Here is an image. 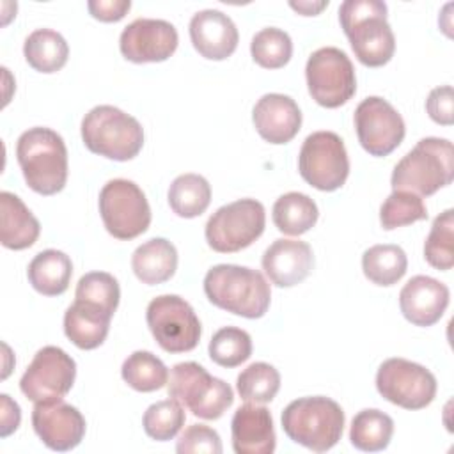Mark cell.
Listing matches in <instances>:
<instances>
[{
  "instance_id": "6da1fadb",
  "label": "cell",
  "mask_w": 454,
  "mask_h": 454,
  "mask_svg": "<svg viewBox=\"0 0 454 454\" xmlns=\"http://www.w3.org/2000/svg\"><path fill=\"white\" fill-rule=\"evenodd\" d=\"M340 27L358 62L367 67L385 66L395 51V37L381 0H346L339 7Z\"/></svg>"
},
{
  "instance_id": "7a4b0ae2",
  "label": "cell",
  "mask_w": 454,
  "mask_h": 454,
  "mask_svg": "<svg viewBox=\"0 0 454 454\" xmlns=\"http://www.w3.org/2000/svg\"><path fill=\"white\" fill-rule=\"evenodd\" d=\"M204 293L218 309L247 319L262 317L271 301V289L264 275L238 264H216L207 270Z\"/></svg>"
},
{
  "instance_id": "3957f363",
  "label": "cell",
  "mask_w": 454,
  "mask_h": 454,
  "mask_svg": "<svg viewBox=\"0 0 454 454\" xmlns=\"http://www.w3.org/2000/svg\"><path fill=\"white\" fill-rule=\"evenodd\" d=\"M16 158L30 190L39 195L59 193L67 181V149L62 137L43 126L23 131Z\"/></svg>"
},
{
  "instance_id": "277c9868",
  "label": "cell",
  "mask_w": 454,
  "mask_h": 454,
  "mask_svg": "<svg viewBox=\"0 0 454 454\" xmlns=\"http://www.w3.org/2000/svg\"><path fill=\"white\" fill-rule=\"evenodd\" d=\"M454 149L452 142L438 137H426L406 153L394 167L390 183L394 190L411 192L427 197L452 183Z\"/></svg>"
},
{
  "instance_id": "5b68a950",
  "label": "cell",
  "mask_w": 454,
  "mask_h": 454,
  "mask_svg": "<svg viewBox=\"0 0 454 454\" xmlns=\"http://www.w3.org/2000/svg\"><path fill=\"white\" fill-rule=\"evenodd\" d=\"M280 422L294 443L314 452H326L342 436L344 411L339 403L325 395L300 397L284 408Z\"/></svg>"
},
{
  "instance_id": "8992f818",
  "label": "cell",
  "mask_w": 454,
  "mask_h": 454,
  "mask_svg": "<svg viewBox=\"0 0 454 454\" xmlns=\"http://www.w3.org/2000/svg\"><path fill=\"white\" fill-rule=\"evenodd\" d=\"M82 140L94 154L128 161L142 151L144 129L133 115L121 108L99 105L82 119Z\"/></svg>"
},
{
  "instance_id": "52a82bcc",
  "label": "cell",
  "mask_w": 454,
  "mask_h": 454,
  "mask_svg": "<svg viewBox=\"0 0 454 454\" xmlns=\"http://www.w3.org/2000/svg\"><path fill=\"white\" fill-rule=\"evenodd\" d=\"M168 395L204 420L220 419L234 403V392L197 362H181L170 369Z\"/></svg>"
},
{
  "instance_id": "ba28073f",
  "label": "cell",
  "mask_w": 454,
  "mask_h": 454,
  "mask_svg": "<svg viewBox=\"0 0 454 454\" xmlns=\"http://www.w3.org/2000/svg\"><path fill=\"white\" fill-rule=\"evenodd\" d=\"M266 225L264 206L255 199H239L218 207L206 223V241L220 254H232L250 247Z\"/></svg>"
},
{
  "instance_id": "9c48e42d",
  "label": "cell",
  "mask_w": 454,
  "mask_h": 454,
  "mask_svg": "<svg viewBox=\"0 0 454 454\" xmlns=\"http://www.w3.org/2000/svg\"><path fill=\"white\" fill-rule=\"evenodd\" d=\"M145 321L153 337L167 353L192 351L200 340V321L192 305L177 294L153 298L145 310Z\"/></svg>"
},
{
  "instance_id": "30bf717a",
  "label": "cell",
  "mask_w": 454,
  "mask_h": 454,
  "mask_svg": "<svg viewBox=\"0 0 454 454\" xmlns=\"http://www.w3.org/2000/svg\"><path fill=\"white\" fill-rule=\"evenodd\" d=\"M105 229L117 239H133L151 223V207L142 188L129 179H110L99 192Z\"/></svg>"
},
{
  "instance_id": "8fae6325",
  "label": "cell",
  "mask_w": 454,
  "mask_h": 454,
  "mask_svg": "<svg viewBox=\"0 0 454 454\" xmlns=\"http://www.w3.org/2000/svg\"><path fill=\"white\" fill-rule=\"evenodd\" d=\"M305 78L312 99L325 108L348 103L356 90L355 67L349 57L335 46L319 48L309 57Z\"/></svg>"
},
{
  "instance_id": "7c38bea8",
  "label": "cell",
  "mask_w": 454,
  "mask_h": 454,
  "mask_svg": "<svg viewBox=\"0 0 454 454\" xmlns=\"http://www.w3.org/2000/svg\"><path fill=\"white\" fill-rule=\"evenodd\" d=\"M300 176L321 192L339 190L349 174V160L342 138L333 131L310 133L298 154Z\"/></svg>"
},
{
  "instance_id": "4fadbf2b",
  "label": "cell",
  "mask_w": 454,
  "mask_h": 454,
  "mask_svg": "<svg viewBox=\"0 0 454 454\" xmlns=\"http://www.w3.org/2000/svg\"><path fill=\"white\" fill-rule=\"evenodd\" d=\"M376 388L392 404L404 410H422L436 395V378L417 362L388 358L376 372Z\"/></svg>"
},
{
  "instance_id": "5bb4252c",
  "label": "cell",
  "mask_w": 454,
  "mask_h": 454,
  "mask_svg": "<svg viewBox=\"0 0 454 454\" xmlns=\"http://www.w3.org/2000/svg\"><path fill=\"white\" fill-rule=\"evenodd\" d=\"M76 378L74 360L57 346L41 348L20 380V390L32 403L62 399Z\"/></svg>"
},
{
  "instance_id": "9a60e30c",
  "label": "cell",
  "mask_w": 454,
  "mask_h": 454,
  "mask_svg": "<svg viewBox=\"0 0 454 454\" xmlns=\"http://www.w3.org/2000/svg\"><path fill=\"white\" fill-rule=\"evenodd\" d=\"M355 129L360 145L371 156H387L404 138L406 126L401 114L383 98L369 96L355 110Z\"/></svg>"
},
{
  "instance_id": "2e32d148",
  "label": "cell",
  "mask_w": 454,
  "mask_h": 454,
  "mask_svg": "<svg viewBox=\"0 0 454 454\" xmlns=\"http://www.w3.org/2000/svg\"><path fill=\"white\" fill-rule=\"evenodd\" d=\"M179 35L165 20L138 18L131 21L119 37V48L126 60L135 64L163 62L177 48Z\"/></svg>"
},
{
  "instance_id": "e0dca14e",
  "label": "cell",
  "mask_w": 454,
  "mask_h": 454,
  "mask_svg": "<svg viewBox=\"0 0 454 454\" xmlns=\"http://www.w3.org/2000/svg\"><path fill=\"white\" fill-rule=\"evenodd\" d=\"M32 427L48 449L66 452L83 440L85 419L78 408L62 399L35 403L32 410Z\"/></svg>"
},
{
  "instance_id": "ac0fdd59",
  "label": "cell",
  "mask_w": 454,
  "mask_h": 454,
  "mask_svg": "<svg viewBox=\"0 0 454 454\" xmlns=\"http://www.w3.org/2000/svg\"><path fill=\"white\" fill-rule=\"evenodd\" d=\"M449 287L427 275L411 277L399 293V309L415 326H431L449 305Z\"/></svg>"
},
{
  "instance_id": "d6986e66",
  "label": "cell",
  "mask_w": 454,
  "mask_h": 454,
  "mask_svg": "<svg viewBox=\"0 0 454 454\" xmlns=\"http://www.w3.org/2000/svg\"><path fill=\"white\" fill-rule=\"evenodd\" d=\"M252 121L261 138L278 145L287 144L296 137L301 126V112L293 98L270 92L259 98L254 105Z\"/></svg>"
},
{
  "instance_id": "ffe728a7",
  "label": "cell",
  "mask_w": 454,
  "mask_h": 454,
  "mask_svg": "<svg viewBox=\"0 0 454 454\" xmlns=\"http://www.w3.org/2000/svg\"><path fill=\"white\" fill-rule=\"evenodd\" d=\"M261 264L271 284L293 287L309 277L314 266V254L305 241L280 238L264 250Z\"/></svg>"
},
{
  "instance_id": "44dd1931",
  "label": "cell",
  "mask_w": 454,
  "mask_h": 454,
  "mask_svg": "<svg viewBox=\"0 0 454 454\" xmlns=\"http://www.w3.org/2000/svg\"><path fill=\"white\" fill-rule=\"evenodd\" d=\"M193 48L209 60H223L238 48L239 34L234 21L216 9H204L190 20Z\"/></svg>"
},
{
  "instance_id": "7402d4cb",
  "label": "cell",
  "mask_w": 454,
  "mask_h": 454,
  "mask_svg": "<svg viewBox=\"0 0 454 454\" xmlns=\"http://www.w3.org/2000/svg\"><path fill=\"white\" fill-rule=\"evenodd\" d=\"M231 436L236 454H271L277 436L270 410L255 403L239 406L231 420Z\"/></svg>"
},
{
  "instance_id": "603a6c76",
  "label": "cell",
  "mask_w": 454,
  "mask_h": 454,
  "mask_svg": "<svg viewBox=\"0 0 454 454\" xmlns=\"http://www.w3.org/2000/svg\"><path fill=\"white\" fill-rule=\"evenodd\" d=\"M112 314L101 307L74 300L64 314V333L80 349H96L110 330Z\"/></svg>"
},
{
  "instance_id": "cb8c5ba5",
  "label": "cell",
  "mask_w": 454,
  "mask_h": 454,
  "mask_svg": "<svg viewBox=\"0 0 454 454\" xmlns=\"http://www.w3.org/2000/svg\"><path fill=\"white\" fill-rule=\"evenodd\" d=\"M41 232L39 220L23 204V200L11 193H0V241L5 248L23 250L32 247Z\"/></svg>"
},
{
  "instance_id": "d4e9b609",
  "label": "cell",
  "mask_w": 454,
  "mask_h": 454,
  "mask_svg": "<svg viewBox=\"0 0 454 454\" xmlns=\"http://www.w3.org/2000/svg\"><path fill=\"white\" fill-rule=\"evenodd\" d=\"M131 268L140 282L147 286L163 284L177 270V250L165 238L147 239L133 252Z\"/></svg>"
},
{
  "instance_id": "484cf974",
  "label": "cell",
  "mask_w": 454,
  "mask_h": 454,
  "mask_svg": "<svg viewBox=\"0 0 454 454\" xmlns=\"http://www.w3.org/2000/svg\"><path fill=\"white\" fill-rule=\"evenodd\" d=\"M27 275L28 282L37 293L44 296H59L66 293L69 287L73 262L67 254L55 248H48L39 252L30 261Z\"/></svg>"
},
{
  "instance_id": "4316f807",
  "label": "cell",
  "mask_w": 454,
  "mask_h": 454,
  "mask_svg": "<svg viewBox=\"0 0 454 454\" xmlns=\"http://www.w3.org/2000/svg\"><path fill=\"white\" fill-rule=\"evenodd\" d=\"M319 211L316 202L301 192L280 195L271 209L275 227L287 236H300L310 231L317 222Z\"/></svg>"
},
{
  "instance_id": "83f0119b",
  "label": "cell",
  "mask_w": 454,
  "mask_h": 454,
  "mask_svg": "<svg viewBox=\"0 0 454 454\" xmlns=\"http://www.w3.org/2000/svg\"><path fill=\"white\" fill-rule=\"evenodd\" d=\"M23 55L30 67L48 74L57 73L66 66L69 46L59 32L51 28H37L25 39Z\"/></svg>"
},
{
  "instance_id": "f1b7e54d",
  "label": "cell",
  "mask_w": 454,
  "mask_h": 454,
  "mask_svg": "<svg viewBox=\"0 0 454 454\" xmlns=\"http://www.w3.org/2000/svg\"><path fill=\"white\" fill-rule=\"evenodd\" d=\"M394 434V420L390 415L376 408L358 411L351 420L349 440L353 447L364 452H378L388 447Z\"/></svg>"
},
{
  "instance_id": "f546056e",
  "label": "cell",
  "mask_w": 454,
  "mask_h": 454,
  "mask_svg": "<svg viewBox=\"0 0 454 454\" xmlns=\"http://www.w3.org/2000/svg\"><path fill=\"white\" fill-rule=\"evenodd\" d=\"M211 202V186L199 174H181L168 188V206L181 218L202 215Z\"/></svg>"
},
{
  "instance_id": "4dcf8cb0",
  "label": "cell",
  "mask_w": 454,
  "mask_h": 454,
  "mask_svg": "<svg viewBox=\"0 0 454 454\" xmlns=\"http://www.w3.org/2000/svg\"><path fill=\"white\" fill-rule=\"evenodd\" d=\"M408 268V257L397 245H374L362 255L364 275L376 286H394Z\"/></svg>"
},
{
  "instance_id": "1f68e13d",
  "label": "cell",
  "mask_w": 454,
  "mask_h": 454,
  "mask_svg": "<svg viewBox=\"0 0 454 454\" xmlns=\"http://www.w3.org/2000/svg\"><path fill=\"white\" fill-rule=\"evenodd\" d=\"M121 374L137 392H154L168 381V369L151 351H133L122 362Z\"/></svg>"
},
{
  "instance_id": "d6a6232c",
  "label": "cell",
  "mask_w": 454,
  "mask_h": 454,
  "mask_svg": "<svg viewBox=\"0 0 454 454\" xmlns=\"http://www.w3.org/2000/svg\"><path fill=\"white\" fill-rule=\"evenodd\" d=\"M236 388L245 403L264 404L277 395L280 388V374L266 362H254L238 374Z\"/></svg>"
},
{
  "instance_id": "836d02e7",
  "label": "cell",
  "mask_w": 454,
  "mask_h": 454,
  "mask_svg": "<svg viewBox=\"0 0 454 454\" xmlns=\"http://www.w3.org/2000/svg\"><path fill=\"white\" fill-rule=\"evenodd\" d=\"M426 261L442 271H447L454 264V211L445 209L440 213L424 243Z\"/></svg>"
},
{
  "instance_id": "e575fe53",
  "label": "cell",
  "mask_w": 454,
  "mask_h": 454,
  "mask_svg": "<svg viewBox=\"0 0 454 454\" xmlns=\"http://www.w3.org/2000/svg\"><path fill=\"white\" fill-rule=\"evenodd\" d=\"M209 358L220 367H238L252 355V339L248 332L236 326L220 328L209 340Z\"/></svg>"
},
{
  "instance_id": "d590c367",
  "label": "cell",
  "mask_w": 454,
  "mask_h": 454,
  "mask_svg": "<svg viewBox=\"0 0 454 454\" xmlns=\"http://www.w3.org/2000/svg\"><path fill=\"white\" fill-rule=\"evenodd\" d=\"M250 53L255 64L264 69L284 67L293 55V41L282 28L268 27L259 30L250 43Z\"/></svg>"
},
{
  "instance_id": "8d00e7d4",
  "label": "cell",
  "mask_w": 454,
  "mask_h": 454,
  "mask_svg": "<svg viewBox=\"0 0 454 454\" xmlns=\"http://www.w3.org/2000/svg\"><path fill=\"white\" fill-rule=\"evenodd\" d=\"M184 420L186 415L183 404L170 397L151 404L142 417V426L145 434L151 436L153 440L167 442L172 440L181 431Z\"/></svg>"
},
{
  "instance_id": "74e56055",
  "label": "cell",
  "mask_w": 454,
  "mask_h": 454,
  "mask_svg": "<svg viewBox=\"0 0 454 454\" xmlns=\"http://www.w3.org/2000/svg\"><path fill=\"white\" fill-rule=\"evenodd\" d=\"M427 218V209L422 199L411 192L394 190L380 207V223L385 231L410 225Z\"/></svg>"
},
{
  "instance_id": "f35d334b",
  "label": "cell",
  "mask_w": 454,
  "mask_h": 454,
  "mask_svg": "<svg viewBox=\"0 0 454 454\" xmlns=\"http://www.w3.org/2000/svg\"><path fill=\"white\" fill-rule=\"evenodd\" d=\"M74 300L101 307L114 316L121 300V287L114 275L106 271H90L78 280Z\"/></svg>"
},
{
  "instance_id": "ab89813d",
  "label": "cell",
  "mask_w": 454,
  "mask_h": 454,
  "mask_svg": "<svg viewBox=\"0 0 454 454\" xmlns=\"http://www.w3.org/2000/svg\"><path fill=\"white\" fill-rule=\"evenodd\" d=\"M176 450L179 454H222V440L215 429L192 424L181 433Z\"/></svg>"
},
{
  "instance_id": "60d3db41",
  "label": "cell",
  "mask_w": 454,
  "mask_h": 454,
  "mask_svg": "<svg viewBox=\"0 0 454 454\" xmlns=\"http://www.w3.org/2000/svg\"><path fill=\"white\" fill-rule=\"evenodd\" d=\"M454 92L450 85L436 87L429 92L426 99V110L429 117L443 126H450L454 122Z\"/></svg>"
},
{
  "instance_id": "b9f144b4",
  "label": "cell",
  "mask_w": 454,
  "mask_h": 454,
  "mask_svg": "<svg viewBox=\"0 0 454 454\" xmlns=\"http://www.w3.org/2000/svg\"><path fill=\"white\" fill-rule=\"evenodd\" d=\"M89 12L105 23H112V21H119L122 20L128 11L131 9V2L129 0H90L87 4Z\"/></svg>"
},
{
  "instance_id": "7bdbcfd3",
  "label": "cell",
  "mask_w": 454,
  "mask_h": 454,
  "mask_svg": "<svg viewBox=\"0 0 454 454\" xmlns=\"http://www.w3.org/2000/svg\"><path fill=\"white\" fill-rule=\"evenodd\" d=\"M2 401V426H0V436L5 438L9 436L12 431L18 429L20 420H21V411L16 401H12L7 394L0 395Z\"/></svg>"
},
{
  "instance_id": "ee69618b",
  "label": "cell",
  "mask_w": 454,
  "mask_h": 454,
  "mask_svg": "<svg viewBox=\"0 0 454 454\" xmlns=\"http://www.w3.org/2000/svg\"><path fill=\"white\" fill-rule=\"evenodd\" d=\"M289 5L303 16H316L328 5V0L326 2H291Z\"/></svg>"
}]
</instances>
